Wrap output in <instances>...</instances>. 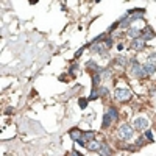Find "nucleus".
I'll use <instances>...</instances> for the list:
<instances>
[{"label": "nucleus", "mask_w": 156, "mask_h": 156, "mask_svg": "<svg viewBox=\"0 0 156 156\" xmlns=\"http://www.w3.org/2000/svg\"><path fill=\"white\" fill-rule=\"evenodd\" d=\"M117 117H119V114H117V109L116 108H109L106 113H105V117H103V126L106 128L111 125V122H114Z\"/></svg>", "instance_id": "nucleus-1"}, {"label": "nucleus", "mask_w": 156, "mask_h": 156, "mask_svg": "<svg viewBox=\"0 0 156 156\" xmlns=\"http://www.w3.org/2000/svg\"><path fill=\"white\" fill-rule=\"evenodd\" d=\"M114 97H116V100H119V102H128V100L131 98V91L117 87L116 92H114Z\"/></svg>", "instance_id": "nucleus-2"}, {"label": "nucleus", "mask_w": 156, "mask_h": 156, "mask_svg": "<svg viewBox=\"0 0 156 156\" xmlns=\"http://www.w3.org/2000/svg\"><path fill=\"white\" fill-rule=\"evenodd\" d=\"M131 74L136 75V77H141V78H142V77H148V75L145 74V70H144V67L137 63L136 59L131 61Z\"/></svg>", "instance_id": "nucleus-3"}, {"label": "nucleus", "mask_w": 156, "mask_h": 156, "mask_svg": "<svg viewBox=\"0 0 156 156\" xmlns=\"http://www.w3.org/2000/svg\"><path fill=\"white\" fill-rule=\"evenodd\" d=\"M119 136L122 139H131V136H133V126L128 125V124H124L119 128Z\"/></svg>", "instance_id": "nucleus-4"}, {"label": "nucleus", "mask_w": 156, "mask_h": 156, "mask_svg": "<svg viewBox=\"0 0 156 156\" xmlns=\"http://www.w3.org/2000/svg\"><path fill=\"white\" fill-rule=\"evenodd\" d=\"M94 137H95V134H94L92 131H86V133H83L80 141H77V142L80 144V145H87L91 141H94Z\"/></svg>", "instance_id": "nucleus-5"}, {"label": "nucleus", "mask_w": 156, "mask_h": 156, "mask_svg": "<svg viewBox=\"0 0 156 156\" xmlns=\"http://www.w3.org/2000/svg\"><path fill=\"white\" fill-rule=\"evenodd\" d=\"M131 47L137 50V52H141V50L145 48V41H144L142 38H137V39H133V42H131Z\"/></svg>", "instance_id": "nucleus-6"}, {"label": "nucleus", "mask_w": 156, "mask_h": 156, "mask_svg": "<svg viewBox=\"0 0 156 156\" xmlns=\"http://www.w3.org/2000/svg\"><path fill=\"white\" fill-rule=\"evenodd\" d=\"M148 125V120L144 119V117H137V119L134 120V126L139 128V130H144V128H147Z\"/></svg>", "instance_id": "nucleus-7"}, {"label": "nucleus", "mask_w": 156, "mask_h": 156, "mask_svg": "<svg viewBox=\"0 0 156 156\" xmlns=\"http://www.w3.org/2000/svg\"><path fill=\"white\" fill-rule=\"evenodd\" d=\"M142 67H144V70H145V74H147V75H153L155 72H156V64H152V63L144 64Z\"/></svg>", "instance_id": "nucleus-8"}, {"label": "nucleus", "mask_w": 156, "mask_h": 156, "mask_svg": "<svg viewBox=\"0 0 156 156\" xmlns=\"http://www.w3.org/2000/svg\"><path fill=\"white\" fill-rule=\"evenodd\" d=\"M86 147L91 150V152H100V148H102V144L97 142V141H91Z\"/></svg>", "instance_id": "nucleus-9"}, {"label": "nucleus", "mask_w": 156, "mask_h": 156, "mask_svg": "<svg viewBox=\"0 0 156 156\" xmlns=\"http://www.w3.org/2000/svg\"><path fill=\"white\" fill-rule=\"evenodd\" d=\"M141 35H142V31H141V30H137V28H130V30H128V36L133 38V39L141 38Z\"/></svg>", "instance_id": "nucleus-10"}, {"label": "nucleus", "mask_w": 156, "mask_h": 156, "mask_svg": "<svg viewBox=\"0 0 156 156\" xmlns=\"http://www.w3.org/2000/svg\"><path fill=\"white\" fill-rule=\"evenodd\" d=\"M83 133L80 130H77V128H74V130H70V137L74 139V141H80V137H81Z\"/></svg>", "instance_id": "nucleus-11"}, {"label": "nucleus", "mask_w": 156, "mask_h": 156, "mask_svg": "<svg viewBox=\"0 0 156 156\" xmlns=\"http://www.w3.org/2000/svg\"><path fill=\"white\" fill-rule=\"evenodd\" d=\"M153 38H155V35H153L152 28H147L145 33L142 35V39H144V41H150V39H153Z\"/></svg>", "instance_id": "nucleus-12"}, {"label": "nucleus", "mask_w": 156, "mask_h": 156, "mask_svg": "<svg viewBox=\"0 0 156 156\" xmlns=\"http://www.w3.org/2000/svg\"><path fill=\"white\" fill-rule=\"evenodd\" d=\"M100 153H102V156H111V150H109V147L106 145V144H102Z\"/></svg>", "instance_id": "nucleus-13"}, {"label": "nucleus", "mask_w": 156, "mask_h": 156, "mask_svg": "<svg viewBox=\"0 0 156 156\" xmlns=\"http://www.w3.org/2000/svg\"><path fill=\"white\" fill-rule=\"evenodd\" d=\"M86 67H89L91 70H95V72H98V70H100V69H98V66H97L95 63H94V61H87V63H86Z\"/></svg>", "instance_id": "nucleus-14"}, {"label": "nucleus", "mask_w": 156, "mask_h": 156, "mask_svg": "<svg viewBox=\"0 0 156 156\" xmlns=\"http://www.w3.org/2000/svg\"><path fill=\"white\" fill-rule=\"evenodd\" d=\"M100 97V94H98V91H95V89H92V94L89 95V98L87 100H97Z\"/></svg>", "instance_id": "nucleus-15"}, {"label": "nucleus", "mask_w": 156, "mask_h": 156, "mask_svg": "<svg viewBox=\"0 0 156 156\" xmlns=\"http://www.w3.org/2000/svg\"><path fill=\"white\" fill-rule=\"evenodd\" d=\"M98 94H100V95H103V97L108 95V87H105V86L100 87V89H98Z\"/></svg>", "instance_id": "nucleus-16"}, {"label": "nucleus", "mask_w": 156, "mask_h": 156, "mask_svg": "<svg viewBox=\"0 0 156 156\" xmlns=\"http://www.w3.org/2000/svg\"><path fill=\"white\" fill-rule=\"evenodd\" d=\"M98 83H100V75H95L92 78V84L94 86H98Z\"/></svg>", "instance_id": "nucleus-17"}, {"label": "nucleus", "mask_w": 156, "mask_h": 156, "mask_svg": "<svg viewBox=\"0 0 156 156\" xmlns=\"http://www.w3.org/2000/svg\"><path fill=\"white\" fill-rule=\"evenodd\" d=\"M78 103H80V106H81V108H86L87 100H86V98H80V100H78Z\"/></svg>", "instance_id": "nucleus-18"}, {"label": "nucleus", "mask_w": 156, "mask_h": 156, "mask_svg": "<svg viewBox=\"0 0 156 156\" xmlns=\"http://www.w3.org/2000/svg\"><path fill=\"white\" fill-rule=\"evenodd\" d=\"M148 63L156 64V55H150V58H148Z\"/></svg>", "instance_id": "nucleus-19"}, {"label": "nucleus", "mask_w": 156, "mask_h": 156, "mask_svg": "<svg viewBox=\"0 0 156 156\" xmlns=\"http://www.w3.org/2000/svg\"><path fill=\"white\" fill-rule=\"evenodd\" d=\"M145 136H147V139H148L150 142L153 141V134H152V131H145Z\"/></svg>", "instance_id": "nucleus-20"}, {"label": "nucleus", "mask_w": 156, "mask_h": 156, "mask_svg": "<svg viewBox=\"0 0 156 156\" xmlns=\"http://www.w3.org/2000/svg\"><path fill=\"white\" fill-rule=\"evenodd\" d=\"M117 63H119L120 66H125L126 64V59L125 58H119V59H117Z\"/></svg>", "instance_id": "nucleus-21"}, {"label": "nucleus", "mask_w": 156, "mask_h": 156, "mask_svg": "<svg viewBox=\"0 0 156 156\" xmlns=\"http://www.w3.org/2000/svg\"><path fill=\"white\" fill-rule=\"evenodd\" d=\"M77 69H78L77 66H72V67H70V74L72 75H77Z\"/></svg>", "instance_id": "nucleus-22"}, {"label": "nucleus", "mask_w": 156, "mask_h": 156, "mask_svg": "<svg viewBox=\"0 0 156 156\" xmlns=\"http://www.w3.org/2000/svg\"><path fill=\"white\" fill-rule=\"evenodd\" d=\"M83 53V48H80V50H78V52L75 53V58H78V56H80V55Z\"/></svg>", "instance_id": "nucleus-23"}, {"label": "nucleus", "mask_w": 156, "mask_h": 156, "mask_svg": "<svg viewBox=\"0 0 156 156\" xmlns=\"http://www.w3.org/2000/svg\"><path fill=\"white\" fill-rule=\"evenodd\" d=\"M69 156H80V155H78L77 152H75V150H74V152H70V155Z\"/></svg>", "instance_id": "nucleus-24"}]
</instances>
